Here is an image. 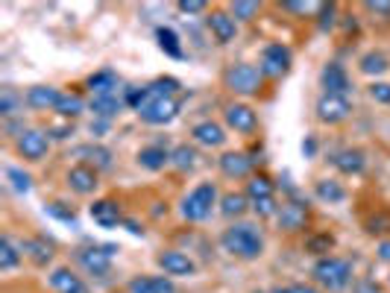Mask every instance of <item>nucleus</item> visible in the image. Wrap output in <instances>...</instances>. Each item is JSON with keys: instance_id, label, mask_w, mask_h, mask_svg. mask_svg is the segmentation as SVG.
Instances as JSON below:
<instances>
[{"instance_id": "nucleus-18", "label": "nucleus", "mask_w": 390, "mask_h": 293, "mask_svg": "<svg viewBox=\"0 0 390 293\" xmlns=\"http://www.w3.org/2000/svg\"><path fill=\"white\" fill-rule=\"evenodd\" d=\"M191 138L203 144V147H223L226 144V129L214 121H200L197 126L191 129Z\"/></svg>"}, {"instance_id": "nucleus-3", "label": "nucleus", "mask_w": 390, "mask_h": 293, "mask_svg": "<svg viewBox=\"0 0 390 293\" xmlns=\"http://www.w3.org/2000/svg\"><path fill=\"white\" fill-rule=\"evenodd\" d=\"M214 203H218V185H214V182H203V185H197L182 200L179 211H182V217L188 223H203L208 214H211V205Z\"/></svg>"}, {"instance_id": "nucleus-21", "label": "nucleus", "mask_w": 390, "mask_h": 293, "mask_svg": "<svg viewBox=\"0 0 390 293\" xmlns=\"http://www.w3.org/2000/svg\"><path fill=\"white\" fill-rule=\"evenodd\" d=\"M220 170H223V176H229V179H244V176H249V170H252V159L247 153H223Z\"/></svg>"}, {"instance_id": "nucleus-8", "label": "nucleus", "mask_w": 390, "mask_h": 293, "mask_svg": "<svg viewBox=\"0 0 390 293\" xmlns=\"http://www.w3.org/2000/svg\"><path fill=\"white\" fill-rule=\"evenodd\" d=\"M155 264H159L165 270V276H170V279H188V276H194V273H197V264H194V258L185 256V252H179V249H165V252H159V256H155Z\"/></svg>"}, {"instance_id": "nucleus-6", "label": "nucleus", "mask_w": 390, "mask_h": 293, "mask_svg": "<svg viewBox=\"0 0 390 293\" xmlns=\"http://www.w3.org/2000/svg\"><path fill=\"white\" fill-rule=\"evenodd\" d=\"M15 150L21 153L27 162H42L47 155V150H50V135L42 132V129H21L18 132Z\"/></svg>"}, {"instance_id": "nucleus-1", "label": "nucleus", "mask_w": 390, "mask_h": 293, "mask_svg": "<svg viewBox=\"0 0 390 293\" xmlns=\"http://www.w3.org/2000/svg\"><path fill=\"white\" fill-rule=\"evenodd\" d=\"M220 246L241 261H256L264 252V238L252 223H232L220 234Z\"/></svg>"}, {"instance_id": "nucleus-22", "label": "nucleus", "mask_w": 390, "mask_h": 293, "mask_svg": "<svg viewBox=\"0 0 390 293\" xmlns=\"http://www.w3.org/2000/svg\"><path fill=\"white\" fill-rule=\"evenodd\" d=\"M331 165H335L341 173H346V176H358V173L364 170V153H361V150H353V147H346V150L335 153Z\"/></svg>"}, {"instance_id": "nucleus-47", "label": "nucleus", "mask_w": 390, "mask_h": 293, "mask_svg": "<svg viewBox=\"0 0 390 293\" xmlns=\"http://www.w3.org/2000/svg\"><path fill=\"white\" fill-rule=\"evenodd\" d=\"M379 258H382V261H390V241H384V244L379 246Z\"/></svg>"}, {"instance_id": "nucleus-38", "label": "nucleus", "mask_w": 390, "mask_h": 293, "mask_svg": "<svg viewBox=\"0 0 390 293\" xmlns=\"http://www.w3.org/2000/svg\"><path fill=\"white\" fill-rule=\"evenodd\" d=\"M252 205V211H256L259 214V217H276V214H279V208L282 205H276V200H259V203H249Z\"/></svg>"}, {"instance_id": "nucleus-32", "label": "nucleus", "mask_w": 390, "mask_h": 293, "mask_svg": "<svg viewBox=\"0 0 390 293\" xmlns=\"http://www.w3.org/2000/svg\"><path fill=\"white\" fill-rule=\"evenodd\" d=\"M170 165L179 167V170H191L194 165H197V150L188 147V144H179L177 150L170 153Z\"/></svg>"}, {"instance_id": "nucleus-42", "label": "nucleus", "mask_w": 390, "mask_h": 293, "mask_svg": "<svg viewBox=\"0 0 390 293\" xmlns=\"http://www.w3.org/2000/svg\"><path fill=\"white\" fill-rule=\"evenodd\" d=\"M288 12H297V15H311V12H320V4H285Z\"/></svg>"}, {"instance_id": "nucleus-13", "label": "nucleus", "mask_w": 390, "mask_h": 293, "mask_svg": "<svg viewBox=\"0 0 390 293\" xmlns=\"http://www.w3.org/2000/svg\"><path fill=\"white\" fill-rule=\"evenodd\" d=\"M208 30L214 35V42L218 44H229V42H235V35H238V21L232 18L229 12H211L208 15Z\"/></svg>"}, {"instance_id": "nucleus-45", "label": "nucleus", "mask_w": 390, "mask_h": 293, "mask_svg": "<svg viewBox=\"0 0 390 293\" xmlns=\"http://www.w3.org/2000/svg\"><path fill=\"white\" fill-rule=\"evenodd\" d=\"M367 9L373 15H390V4H367Z\"/></svg>"}, {"instance_id": "nucleus-19", "label": "nucleus", "mask_w": 390, "mask_h": 293, "mask_svg": "<svg viewBox=\"0 0 390 293\" xmlns=\"http://www.w3.org/2000/svg\"><path fill=\"white\" fill-rule=\"evenodd\" d=\"M50 287H53L56 293H88L85 285H83V279L76 276L71 267H56V270L50 273Z\"/></svg>"}, {"instance_id": "nucleus-34", "label": "nucleus", "mask_w": 390, "mask_h": 293, "mask_svg": "<svg viewBox=\"0 0 390 293\" xmlns=\"http://www.w3.org/2000/svg\"><path fill=\"white\" fill-rule=\"evenodd\" d=\"M387 65H390V62H387V56H384V53H367V56H361V62H358L361 73H367V76L384 73Z\"/></svg>"}, {"instance_id": "nucleus-11", "label": "nucleus", "mask_w": 390, "mask_h": 293, "mask_svg": "<svg viewBox=\"0 0 390 293\" xmlns=\"http://www.w3.org/2000/svg\"><path fill=\"white\" fill-rule=\"evenodd\" d=\"M223 117H226V126H229V129H235V132L249 135V132H256V129H259V114L252 112L247 103H232V106H226Z\"/></svg>"}, {"instance_id": "nucleus-16", "label": "nucleus", "mask_w": 390, "mask_h": 293, "mask_svg": "<svg viewBox=\"0 0 390 293\" xmlns=\"http://www.w3.org/2000/svg\"><path fill=\"white\" fill-rule=\"evenodd\" d=\"M88 214H91V220L97 226H103V229H114L121 223V205L114 200H94Z\"/></svg>"}, {"instance_id": "nucleus-10", "label": "nucleus", "mask_w": 390, "mask_h": 293, "mask_svg": "<svg viewBox=\"0 0 390 293\" xmlns=\"http://www.w3.org/2000/svg\"><path fill=\"white\" fill-rule=\"evenodd\" d=\"M290 71V50L276 42V44H267L261 53V73L264 76H285Z\"/></svg>"}, {"instance_id": "nucleus-20", "label": "nucleus", "mask_w": 390, "mask_h": 293, "mask_svg": "<svg viewBox=\"0 0 390 293\" xmlns=\"http://www.w3.org/2000/svg\"><path fill=\"white\" fill-rule=\"evenodd\" d=\"M59 100H62V91L53 88V85H32V88L27 91V106L42 109V112H47V109L56 112Z\"/></svg>"}, {"instance_id": "nucleus-17", "label": "nucleus", "mask_w": 390, "mask_h": 293, "mask_svg": "<svg viewBox=\"0 0 390 293\" xmlns=\"http://www.w3.org/2000/svg\"><path fill=\"white\" fill-rule=\"evenodd\" d=\"M129 293H177L170 276H135L126 285Z\"/></svg>"}, {"instance_id": "nucleus-5", "label": "nucleus", "mask_w": 390, "mask_h": 293, "mask_svg": "<svg viewBox=\"0 0 390 293\" xmlns=\"http://www.w3.org/2000/svg\"><path fill=\"white\" fill-rule=\"evenodd\" d=\"M138 114H141L144 124L165 126V124H170L173 117L179 114V100H177V97H155V100H147L138 109Z\"/></svg>"}, {"instance_id": "nucleus-24", "label": "nucleus", "mask_w": 390, "mask_h": 293, "mask_svg": "<svg viewBox=\"0 0 390 293\" xmlns=\"http://www.w3.org/2000/svg\"><path fill=\"white\" fill-rule=\"evenodd\" d=\"M88 88H91V97H103V94H118V76L114 71H97L88 76Z\"/></svg>"}, {"instance_id": "nucleus-15", "label": "nucleus", "mask_w": 390, "mask_h": 293, "mask_svg": "<svg viewBox=\"0 0 390 293\" xmlns=\"http://www.w3.org/2000/svg\"><path fill=\"white\" fill-rule=\"evenodd\" d=\"M276 220H279L282 232H300L308 223V205H302V203H285L279 208V214H276Z\"/></svg>"}, {"instance_id": "nucleus-41", "label": "nucleus", "mask_w": 390, "mask_h": 293, "mask_svg": "<svg viewBox=\"0 0 390 293\" xmlns=\"http://www.w3.org/2000/svg\"><path fill=\"white\" fill-rule=\"evenodd\" d=\"M177 9H179L182 15H197V12L206 9V4H203V0H179Z\"/></svg>"}, {"instance_id": "nucleus-2", "label": "nucleus", "mask_w": 390, "mask_h": 293, "mask_svg": "<svg viewBox=\"0 0 390 293\" xmlns=\"http://www.w3.org/2000/svg\"><path fill=\"white\" fill-rule=\"evenodd\" d=\"M311 276H314V282L331 293H338L343 287H349V282H353V264L338 258V256H326L314 264V270H311Z\"/></svg>"}, {"instance_id": "nucleus-25", "label": "nucleus", "mask_w": 390, "mask_h": 293, "mask_svg": "<svg viewBox=\"0 0 390 293\" xmlns=\"http://www.w3.org/2000/svg\"><path fill=\"white\" fill-rule=\"evenodd\" d=\"M138 165L147 167V170H162L165 165H170V153L159 144H153V147H144L138 153Z\"/></svg>"}, {"instance_id": "nucleus-23", "label": "nucleus", "mask_w": 390, "mask_h": 293, "mask_svg": "<svg viewBox=\"0 0 390 293\" xmlns=\"http://www.w3.org/2000/svg\"><path fill=\"white\" fill-rule=\"evenodd\" d=\"M124 103L126 100H121L118 94H103V97H91V112H94V117H103V121H109V117H114L121 109H124Z\"/></svg>"}, {"instance_id": "nucleus-26", "label": "nucleus", "mask_w": 390, "mask_h": 293, "mask_svg": "<svg viewBox=\"0 0 390 293\" xmlns=\"http://www.w3.org/2000/svg\"><path fill=\"white\" fill-rule=\"evenodd\" d=\"M249 208V200H247V193H223V200H220V211H223V217H244Z\"/></svg>"}, {"instance_id": "nucleus-48", "label": "nucleus", "mask_w": 390, "mask_h": 293, "mask_svg": "<svg viewBox=\"0 0 390 293\" xmlns=\"http://www.w3.org/2000/svg\"><path fill=\"white\" fill-rule=\"evenodd\" d=\"M126 229H129L132 234H141V232H144V229H141L138 223H135V220H126Z\"/></svg>"}, {"instance_id": "nucleus-14", "label": "nucleus", "mask_w": 390, "mask_h": 293, "mask_svg": "<svg viewBox=\"0 0 390 293\" xmlns=\"http://www.w3.org/2000/svg\"><path fill=\"white\" fill-rule=\"evenodd\" d=\"M320 85H323V94L349 97V76H346V71H343L338 62H329V65L320 71Z\"/></svg>"}, {"instance_id": "nucleus-30", "label": "nucleus", "mask_w": 390, "mask_h": 293, "mask_svg": "<svg viewBox=\"0 0 390 293\" xmlns=\"http://www.w3.org/2000/svg\"><path fill=\"white\" fill-rule=\"evenodd\" d=\"M24 252H30V258H32L35 264H47V261L53 258V246H50L45 238L27 241V244H24Z\"/></svg>"}, {"instance_id": "nucleus-27", "label": "nucleus", "mask_w": 390, "mask_h": 293, "mask_svg": "<svg viewBox=\"0 0 390 293\" xmlns=\"http://www.w3.org/2000/svg\"><path fill=\"white\" fill-rule=\"evenodd\" d=\"M314 193H317L323 203H343V200H346L343 185L335 182V179H320V182L314 185Z\"/></svg>"}, {"instance_id": "nucleus-7", "label": "nucleus", "mask_w": 390, "mask_h": 293, "mask_svg": "<svg viewBox=\"0 0 390 293\" xmlns=\"http://www.w3.org/2000/svg\"><path fill=\"white\" fill-rule=\"evenodd\" d=\"M314 112L323 124H343L346 117L353 114V100L341 97V94H320Z\"/></svg>"}, {"instance_id": "nucleus-4", "label": "nucleus", "mask_w": 390, "mask_h": 293, "mask_svg": "<svg viewBox=\"0 0 390 293\" xmlns=\"http://www.w3.org/2000/svg\"><path fill=\"white\" fill-rule=\"evenodd\" d=\"M223 83H226L229 91L249 97V94H259V91H261V85H264V73H261V68H256V65L238 62V65H232V68L223 73Z\"/></svg>"}, {"instance_id": "nucleus-40", "label": "nucleus", "mask_w": 390, "mask_h": 293, "mask_svg": "<svg viewBox=\"0 0 390 293\" xmlns=\"http://www.w3.org/2000/svg\"><path fill=\"white\" fill-rule=\"evenodd\" d=\"M370 97H373L376 103H390V85L387 83H373L370 85Z\"/></svg>"}, {"instance_id": "nucleus-28", "label": "nucleus", "mask_w": 390, "mask_h": 293, "mask_svg": "<svg viewBox=\"0 0 390 293\" xmlns=\"http://www.w3.org/2000/svg\"><path fill=\"white\" fill-rule=\"evenodd\" d=\"M273 197V182L267 176H252L247 182V200L249 203H259V200H270Z\"/></svg>"}, {"instance_id": "nucleus-43", "label": "nucleus", "mask_w": 390, "mask_h": 293, "mask_svg": "<svg viewBox=\"0 0 390 293\" xmlns=\"http://www.w3.org/2000/svg\"><path fill=\"white\" fill-rule=\"evenodd\" d=\"M273 293H320L314 285H285V287H276Z\"/></svg>"}, {"instance_id": "nucleus-39", "label": "nucleus", "mask_w": 390, "mask_h": 293, "mask_svg": "<svg viewBox=\"0 0 390 293\" xmlns=\"http://www.w3.org/2000/svg\"><path fill=\"white\" fill-rule=\"evenodd\" d=\"M15 109H18L15 91H12V88H4V91H0V114L9 117V114H15Z\"/></svg>"}, {"instance_id": "nucleus-29", "label": "nucleus", "mask_w": 390, "mask_h": 293, "mask_svg": "<svg viewBox=\"0 0 390 293\" xmlns=\"http://www.w3.org/2000/svg\"><path fill=\"white\" fill-rule=\"evenodd\" d=\"M155 38H159V47L165 53H170L173 59H182V44H179V35L173 32L170 27H159L155 30Z\"/></svg>"}, {"instance_id": "nucleus-35", "label": "nucleus", "mask_w": 390, "mask_h": 293, "mask_svg": "<svg viewBox=\"0 0 390 293\" xmlns=\"http://www.w3.org/2000/svg\"><path fill=\"white\" fill-rule=\"evenodd\" d=\"M76 155H85V159H91L97 167H109L112 165V153L106 147H83V150H76Z\"/></svg>"}, {"instance_id": "nucleus-9", "label": "nucleus", "mask_w": 390, "mask_h": 293, "mask_svg": "<svg viewBox=\"0 0 390 293\" xmlns=\"http://www.w3.org/2000/svg\"><path fill=\"white\" fill-rule=\"evenodd\" d=\"M76 258H80L83 270L91 273V276H106L112 270V258H114V246L103 244V246H85L76 252Z\"/></svg>"}, {"instance_id": "nucleus-36", "label": "nucleus", "mask_w": 390, "mask_h": 293, "mask_svg": "<svg viewBox=\"0 0 390 293\" xmlns=\"http://www.w3.org/2000/svg\"><path fill=\"white\" fill-rule=\"evenodd\" d=\"M259 4H247V0H238V4H232V18H235V21H252V18L259 15Z\"/></svg>"}, {"instance_id": "nucleus-31", "label": "nucleus", "mask_w": 390, "mask_h": 293, "mask_svg": "<svg viewBox=\"0 0 390 293\" xmlns=\"http://www.w3.org/2000/svg\"><path fill=\"white\" fill-rule=\"evenodd\" d=\"M56 112H59L62 117H80L85 112V100L80 94H62L59 106H56Z\"/></svg>"}, {"instance_id": "nucleus-44", "label": "nucleus", "mask_w": 390, "mask_h": 293, "mask_svg": "<svg viewBox=\"0 0 390 293\" xmlns=\"http://www.w3.org/2000/svg\"><path fill=\"white\" fill-rule=\"evenodd\" d=\"M47 135H50V138H59V141H65L68 135H73V126H56V129H47Z\"/></svg>"}, {"instance_id": "nucleus-46", "label": "nucleus", "mask_w": 390, "mask_h": 293, "mask_svg": "<svg viewBox=\"0 0 390 293\" xmlns=\"http://www.w3.org/2000/svg\"><path fill=\"white\" fill-rule=\"evenodd\" d=\"M308 246H311V249H314V252H317L320 246H326V249H329V246H331V238H329V234H326V238H314V241H311Z\"/></svg>"}, {"instance_id": "nucleus-12", "label": "nucleus", "mask_w": 390, "mask_h": 293, "mask_svg": "<svg viewBox=\"0 0 390 293\" xmlns=\"http://www.w3.org/2000/svg\"><path fill=\"white\" fill-rule=\"evenodd\" d=\"M68 185H71V191L73 193H83V197H88V193H94L97 191V167H91V165H73L71 170H68Z\"/></svg>"}, {"instance_id": "nucleus-37", "label": "nucleus", "mask_w": 390, "mask_h": 293, "mask_svg": "<svg viewBox=\"0 0 390 293\" xmlns=\"http://www.w3.org/2000/svg\"><path fill=\"white\" fill-rule=\"evenodd\" d=\"M6 176H9V182H12V188H15L18 193H30V188H32L30 173L18 170V167H9V170H6Z\"/></svg>"}, {"instance_id": "nucleus-33", "label": "nucleus", "mask_w": 390, "mask_h": 293, "mask_svg": "<svg viewBox=\"0 0 390 293\" xmlns=\"http://www.w3.org/2000/svg\"><path fill=\"white\" fill-rule=\"evenodd\" d=\"M18 261H21V252H18V246H15V241L12 238H4L0 241V270H15L18 267Z\"/></svg>"}]
</instances>
